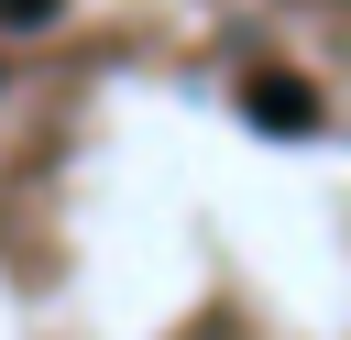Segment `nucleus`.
I'll return each mask as SVG.
<instances>
[{"instance_id":"f03ea898","label":"nucleus","mask_w":351,"mask_h":340,"mask_svg":"<svg viewBox=\"0 0 351 340\" xmlns=\"http://www.w3.org/2000/svg\"><path fill=\"white\" fill-rule=\"evenodd\" d=\"M0 11H11V22H44V11H55V0H0Z\"/></svg>"},{"instance_id":"f257e3e1","label":"nucleus","mask_w":351,"mask_h":340,"mask_svg":"<svg viewBox=\"0 0 351 340\" xmlns=\"http://www.w3.org/2000/svg\"><path fill=\"white\" fill-rule=\"evenodd\" d=\"M252 121H285V132H307V121H318V99H307L296 77H252Z\"/></svg>"}]
</instances>
